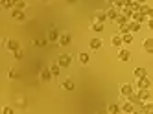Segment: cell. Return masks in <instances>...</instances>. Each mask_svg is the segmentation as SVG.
<instances>
[{"label":"cell","instance_id":"obj_1","mask_svg":"<svg viewBox=\"0 0 153 114\" xmlns=\"http://www.w3.org/2000/svg\"><path fill=\"white\" fill-rule=\"evenodd\" d=\"M4 46H6V50H9L13 53V52H17L20 48V42L15 41V39H4Z\"/></svg>","mask_w":153,"mask_h":114},{"label":"cell","instance_id":"obj_2","mask_svg":"<svg viewBox=\"0 0 153 114\" xmlns=\"http://www.w3.org/2000/svg\"><path fill=\"white\" fill-rule=\"evenodd\" d=\"M70 63H72V57H70L68 53H61V55L57 57V64H59L61 68H67V66H70Z\"/></svg>","mask_w":153,"mask_h":114},{"label":"cell","instance_id":"obj_3","mask_svg":"<svg viewBox=\"0 0 153 114\" xmlns=\"http://www.w3.org/2000/svg\"><path fill=\"white\" fill-rule=\"evenodd\" d=\"M137 88H138V90H140V88H151V79H149L148 76L137 77Z\"/></svg>","mask_w":153,"mask_h":114},{"label":"cell","instance_id":"obj_4","mask_svg":"<svg viewBox=\"0 0 153 114\" xmlns=\"http://www.w3.org/2000/svg\"><path fill=\"white\" fill-rule=\"evenodd\" d=\"M138 98L144 101V103L146 101H151V88H140L138 90Z\"/></svg>","mask_w":153,"mask_h":114},{"label":"cell","instance_id":"obj_5","mask_svg":"<svg viewBox=\"0 0 153 114\" xmlns=\"http://www.w3.org/2000/svg\"><path fill=\"white\" fill-rule=\"evenodd\" d=\"M120 94H122L124 98L131 96V94H133V85H129V83H124L122 87H120Z\"/></svg>","mask_w":153,"mask_h":114},{"label":"cell","instance_id":"obj_6","mask_svg":"<svg viewBox=\"0 0 153 114\" xmlns=\"http://www.w3.org/2000/svg\"><path fill=\"white\" fill-rule=\"evenodd\" d=\"M148 19H149V17H148V15H144L142 11H135L133 17H131V20H137V22H140V24H142V22H146Z\"/></svg>","mask_w":153,"mask_h":114},{"label":"cell","instance_id":"obj_7","mask_svg":"<svg viewBox=\"0 0 153 114\" xmlns=\"http://www.w3.org/2000/svg\"><path fill=\"white\" fill-rule=\"evenodd\" d=\"M11 15H13V19H15V20H19V22H22V20L26 19V15H24V11H22V9H17V7H13V11H11Z\"/></svg>","mask_w":153,"mask_h":114},{"label":"cell","instance_id":"obj_8","mask_svg":"<svg viewBox=\"0 0 153 114\" xmlns=\"http://www.w3.org/2000/svg\"><path fill=\"white\" fill-rule=\"evenodd\" d=\"M118 59L122 61V63L129 61V59H131V52H129V50H126V48H122V50L118 52Z\"/></svg>","mask_w":153,"mask_h":114},{"label":"cell","instance_id":"obj_9","mask_svg":"<svg viewBox=\"0 0 153 114\" xmlns=\"http://www.w3.org/2000/svg\"><path fill=\"white\" fill-rule=\"evenodd\" d=\"M105 13H107V20H116V17H118V9L113 6V7H109Z\"/></svg>","mask_w":153,"mask_h":114},{"label":"cell","instance_id":"obj_10","mask_svg":"<svg viewBox=\"0 0 153 114\" xmlns=\"http://www.w3.org/2000/svg\"><path fill=\"white\" fill-rule=\"evenodd\" d=\"M89 46H91L92 50H100V48L103 46V42H102V39H98V37H94V39H91V42H89Z\"/></svg>","mask_w":153,"mask_h":114},{"label":"cell","instance_id":"obj_11","mask_svg":"<svg viewBox=\"0 0 153 114\" xmlns=\"http://www.w3.org/2000/svg\"><path fill=\"white\" fill-rule=\"evenodd\" d=\"M137 109H135V103H131V101L127 99V103L122 105V112H127V114H133Z\"/></svg>","mask_w":153,"mask_h":114},{"label":"cell","instance_id":"obj_12","mask_svg":"<svg viewBox=\"0 0 153 114\" xmlns=\"http://www.w3.org/2000/svg\"><path fill=\"white\" fill-rule=\"evenodd\" d=\"M111 44L114 48H122L124 46V39H122V35H114L113 39H111Z\"/></svg>","mask_w":153,"mask_h":114},{"label":"cell","instance_id":"obj_13","mask_svg":"<svg viewBox=\"0 0 153 114\" xmlns=\"http://www.w3.org/2000/svg\"><path fill=\"white\" fill-rule=\"evenodd\" d=\"M70 41H72V37L68 35V33H61V37H59V44H61V46H68Z\"/></svg>","mask_w":153,"mask_h":114},{"label":"cell","instance_id":"obj_14","mask_svg":"<svg viewBox=\"0 0 153 114\" xmlns=\"http://www.w3.org/2000/svg\"><path fill=\"white\" fill-rule=\"evenodd\" d=\"M116 24L118 26H124V24H129V17H126L124 13H118V17H116Z\"/></svg>","mask_w":153,"mask_h":114},{"label":"cell","instance_id":"obj_15","mask_svg":"<svg viewBox=\"0 0 153 114\" xmlns=\"http://www.w3.org/2000/svg\"><path fill=\"white\" fill-rule=\"evenodd\" d=\"M52 77H53V74H52L50 68H45V70L41 72V79H42V81H50Z\"/></svg>","mask_w":153,"mask_h":114},{"label":"cell","instance_id":"obj_16","mask_svg":"<svg viewBox=\"0 0 153 114\" xmlns=\"http://www.w3.org/2000/svg\"><path fill=\"white\" fill-rule=\"evenodd\" d=\"M59 37H61V33H57L56 30H52V31L48 33V41H50V42H59Z\"/></svg>","mask_w":153,"mask_h":114},{"label":"cell","instance_id":"obj_17","mask_svg":"<svg viewBox=\"0 0 153 114\" xmlns=\"http://www.w3.org/2000/svg\"><path fill=\"white\" fill-rule=\"evenodd\" d=\"M142 46H144V50L148 53H153V39H146L144 42H142Z\"/></svg>","mask_w":153,"mask_h":114},{"label":"cell","instance_id":"obj_18","mask_svg":"<svg viewBox=\"0 0 153 114\" xmlns=\"http://www.w3.org/2000/svg\"><path fill=\"white\" fill-rule=\"evenodd\" d=\"M107 112H109V114H118V112H122V107L116 105V103H113V105L107 107Z\"/></svg>","mask_w":153,"mask_h":114},{"label":"cell","instance_id":"obj_19","mask_svg":"<svg viewBox=\"0 0 153 114\" xmlns=\"http://www.w3.org/2000/svg\"><path fill=\"white\" fill-rule=\"evenodd\" d=\"M129 30H131V33L140 31V22H137V20H129Z\"/></svg>","mask_w":153,"mask_h":114},{"label":"cell","instance_id":"obj_20","mask_svg":"<svg viewBox=\"0 0 153 114\" xmlns=\"http://www.w3.org/2000/svg\"><path fill=\"white\" fill-rule=\"evenodd\" d=\"M135 77H144V76H148V70L146 68H142V66H138V68H135Z\"/></svg>","mask_w":153,"mask_h":114},{"label":"cell","instance_id":"obj_21","mask_svg":"<svg viewBox=\"0 0 153 114\" xmlns=\"http://www.w3.org/2000/svg\"><path fill=\"white\" fill-rule=\"evenodd\" d=\"M61 88H65V90H74V81H72V79L63 81V83H61Z\"/></svg>","mask_w":153,"mask_h":114},{"label":"cell","instance_id":"obj_22","mask_svg":"<svg viewBox=\"0 0 153 114\" xmlns=\"http://www.w3.org/2000/svg\"><path fill=\"white\" fill-rule=\"evenodd\" d=\"M142 112L153 114V101H146V103H144V107H142Z\"/></svg>","mask_w":153,"mask_h":114},{"label":"cell","instance_id":"obj_23","mask_svg":"<svg viewBox=\"0 0 153 114\" xmlns=\"http://www.w3.org/2000/svg\"><path fill=\"white\" fill-rule=\"evenodd\" d=\"M92 31H103V22L92 20Z\"/></svg>","mask_w":153,"mask_h":114},{"label":"cell","instance_id":"obj_24","mask_svg":"<svg viewBox=\"0 0 153 114\" xmlns=\"http://www.w3.org/2000/svg\"><path fill=\"white\" fill-rule=\"evenodd\" d=\"M78 59H79L81 64H89V53H87V52H81V53L78 55Z\"/></svg>","mask_w":153,"mask_h":114},{"label":"cell","instance_id":"obj_25","mask_svg":"<svg viewBox=\"0 0 153 114\" xmlns=\"http://www.w3.org/2000/svg\"><path fill=\"white\" fill-rule=\"evenodd\" d=\"M92 20H100V22H105V20H107V13H105V11H98V13H96V17H94Z\"/></svg>","mask_w":153,"mask_h":114},{"label":"cell","instance_id":"obj_26","mask_svg":"<svg viewBox=\"0 0 153 114\" xmlns=\"http://www.w3.org/2000/svg\"><path fill=\"white\" fill-rule=\"evenodd\" d=\"M113 6H114L116 9H122V7H126V6H127V0H114Z\"/></svg>","mask_w":153,"mask_h":114},{"label":"cell","instance_id":"obj_27","mask_svg":"<svg viewBox=\"0 0 153 114\" xmlns=\"http://www.w3.org/2000/svg\"><path fill=\"white\" fill-rule=\"evenodd\" d=\"M13 7H17V9H24V7H26V2H24V0H13Z\"/></svg>","mask_w":153,"mask_h":114},{"label":"cell","instance_id":"obj_28","mask_svg":"<svg viewBox=\"0 0 153 114\" xmlns=\"http://www.w3.org/2000/svg\"><path fill=\"white\" fill-rule=\"evenodd\" d=\"M0 4H2L4 9H11L13 7V0H0Z\"/></svg>","mask_w":153,"mask_h":114},{"label":"cell","instance_id":"obj_29","mask_svg":"<svg viewBox=\"0 0 153 114\" xmlns=\"http://www.w3.org/2000/svg\"><path fill=\"white\" fill-rule=\"evenodd\" d=\"M122 39H124V44H131V42H133V35H131V31L129 33H124Z\"/></svg>","mask_w":153,"mask_h":114},{"label":"cell","instance_id":"obj_30","mask_svg":"<svg viewBox=\"0 0 153 114\" xmlns=\"http://www.w3.org/2000/svg\"><path fill=\"white\" fill-rule=\"evenodd\" d=\"M50 70H52V74H53V77H57L59 76V70H61V66L56 63V64H52V68H50Z\"/></svg>","mask_w":153,"mask_h":114},{"label":"cell","instance_id":"obj_31","mask_svg":"<svg viewBox=\"0 0 153 114\" xmlns=\"http://www.w3.org/2000/svg\"><path fill=\"white\" fill-rule=\"evenodd\" d=\"M140 11H142V13H144V15H149V11H151V7H149L148 4H140Z\"/></svg>","mask_w":153,"mask_h":114},{"label":"cell","instance_id":"obj_32","mask_svg":"<svg viewBox=\"0 0 153 114\" xmlns=\"http://www.w3.org/2000/svg\"><path fill=\"white\" fill-rule=\"evenodd\" d=\"M13 55H15V59H22V57H24V52H22V48H19L17 52H13Z\"/></svg>","mask_w":153,"mask_h":114},{"label":"cell","instance_id":"obj_33","mask_svg":"<svg viewBox=\"0 0 153 114\" xmlns=\"http://www.w3.org/2000/svg\"><path fill=\"white\" fill-rule=\"evenodd\" d=\"M129 24H124V26H120V35H124V33H129Z\"/></svg>","mask_w":153,"mask_h":114},{"label":"cell","instance_id":"obj_34","mask_svg":"<svg viewBox=\"0 0 153 114\" xmlns=\"http://www.w3.org/2000/svg\"><path fill=\"white\" fill-rule=\"evenodd\" d=\"M7 77H9V79H19V72L9 70V72H7Z\"/></svg>","mask_w":153,"mask_h":114},{"label":"cell","instance_id":"obj_35","mask_svg":"<svg viewBox=\"0 0 153 114\" xmlns=\"http://www.w3.org/2000/svg\"><path fill=\"white\" fill-rule=\"evenodd\" d=\"M2 114H13V109L11 107H4L2 109Z\"/></svg>","mask_w":153,"mask_h":114},{"label":"cell","instance_id":"obj_36","mask_svg":"<svg viewBox=\"0 0 153 114\" xmlns=\"http://www.w3.org/2000/svg\"><path fill=\"white\" fill-rule=\"evenodd\" d=\"M148 28H149V30H153V19H149V20H148Z\"/></svg>","mask_w":153,"mask_h":114},{"label":"cell","instance_id":"obj_37","mask_svg":"<svg viewBox=\"0 0 153 114\" xmlns=\"http://www.w3.org/2000/svg\"><path fill=\"white\" fill-rule=\"evenodd\" d=\"M67 2H68V4H76V2H78V0H67Z\"/></svg>","mask_w":153,"mask_h":114},{"label":"cell","instance_id":"obj_38","mask_svg":"<svg viewBox=\"0 0 153 114\" xmlns=\"http://www.w3.org/2000/svg\"><path fill=\"white\" fill-rule=\"evenodd\" d=\"M148 17H149V19H153V9L149 11V15H148Z\"/></svg>","mask_w":153,"mask_h":114},{"label":"cell","instance_id":"obj_39","mask_svg":"<svg viewBox=\"0 0 153 114\" xmlns=\"http://www.w3.org/2000/svg\"><path fill=\"white\" fill-rule=\"evenodd\" d=\"M137 2H140V4H146V0H137Z\"/></svg>","mask_w":153,"mask_h":114},{"label":"cell","instance_id":"obj_40","mask_svg":"<svg viewBox=\"0 0 153 114\" xmlns=\"http://www.w3.org/2000/svg\"><path fill=\"white\" fill-rule=\"evenodd\" d=\"M107 2H109V4H113V2H114V0H107Z\"/></svg>","mask_w":153,"mask_h":114},{"label":"cell","instance_id":"obj_41","mask_svg":"<svg viewBox=\"0 0 153 114\" xmlns=\"http://www.w3.org/2000/svg\"><path fill=\"white\" fill-rule=\"evenodd\" d=\"M41 2H50V0H41Z\"/></svg>","mask_w":153,"mask_h":114}]
</instances>
